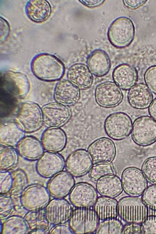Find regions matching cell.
Segmentation results:
<instances>
[{"label": "cell", "mask_w": 156, "mask_h": 234, "mask_svg": "<svg viewBox=\"0 0 156 234\" xmlns=\"http://www.w3.org/2000/svg\"><path fill=\"white\" fill-rule=\"evenodd\" d=\"M31 67L36 77L46 81L58 80L65 72L63 63L55 56L46 53L36 56L32 61Z\"/></svg>", "instance_id": "6da1fadb"}, {"label": "cell", "mask_w": 156, "mask_h": 234, "mask_svg": "<svg viewBox=\"0 0 156 234\" xmlns=\"http://www.w3.org/2000/svg\"><path fill=\"white\" fill-rule=\"evenodd\" d=\"M117 210L119 217L128 223L142 224L148 215L147 206L138 197L122 198L118 202Z\"/></svg>", "instance_id": "7a4b0ae2"}, {"label": "cell", "mask_w": 156, "mask_h": 234, "mask_svg": "<svg viewBox=\"0 0 156 234\" xmlns=\"http://www.w3.org/2000/svg\"><path fill=\"white\" fill-rule=\"evenodd\" d=\"M134 34V26L132 21L123 16L118 18L112 22L107 33L110 42L118 48L128 46L133 41Z\"/></svg>", "instance_id": "3957f363"}, {"label": "cell", "mask_w": 156, "mask_h": 234, "mask_svg": "<svg viewBox=\"0 0 156 234\" xmlns=\"http://www.w3.org/2000/svg\"><path fill=\"white\" fill-rule=\"evenodd\" d=\"M99 218L90 207H76L73 210L69 221V226L74 233H91L95 232Z\"/></svg>", "instance_id": "277c9868"}, {"label": "cell", "mask_w": 156, "mask_h": 234, "mask_svg": "<svg viewBox=\"0 0 156 234\" xmlns=\"http://www.w3.org/2000/svg\"><path fill=\"white\" fill-rule=\"evenodd\" d=\"M15 121L25 133L37 131L44 122L41 109L36 103L25 102L21 106Z\"/></svg>", "instance_id": "5b68a950"}, {"label": "cell", "mask_w": 156, "mask_h": 234, "mask_svg": "<svg viewBox=\"0 0 156 234\" xmlns=\"http://www.w3.org/2000/svg\"><path fill=\"white\" fill-rule=\"evenodd\" d=\"M50 195L47 189L39 184L27 186L20 194V203L24 208L29 211H37L45 208L50 201Z\"/></svg>", "instance_id": "8992f818"}, {"label": "cell", "mask_w": 156, "mask_h": 234, "mask_svg": "<svg viewBox=\"0 0 156 234\" xmlns=\"http://www.w3.org/2000/svg\"><path fill=\"white\" fill-rule=\"evenodd\" d=\"M131 137L137 145L143 147L156 142V121L148 116H143L134 121Z\"/></svg>", "instance_id": "52a82bcc"}, {"label": "cell", "mask_w": 156, "mask_h": 234, "mask_svg": "<svg viewBox=\"0 0 156 234\" xmlns=\"http://www.w3.org/2000/svg\"><path fill=\"white\" fill-rule=\"evenodd\" d=\"M133 124L130 117L121 112L112 113L104 122L105 131L111 138L120 140L128 136L131 132Z\"/></svg>", "instance_id": "ba28073f"}, {"label": "cell", "mask_w": 156, "mask_h": 234, "mask_svg": "<svg viewBox=\"0 0 156 234\" xmlns=\"http://www.w3.org/2000/svg\"><path fill=\"white\" fill-rule=\"evenodd\" d=\"M124 191L130 196L138 197L147 187L148 182L142 170L135 167L126 168L122 175Z\"/></svg>", "instance_id": "9c48e42d"}, {"label": "cell", "mask_w": 156, "mask_h": 234, "mask_svg": "<svg viewBox=\"0 0 156 234\" xmlns=\"http://www.w3.org/2000/svg\"><path fill=\"white\" fill-rule=\"evenodd\" d=\"M96 102L104 108L114 107L122 101L123 94L121 89L114 82L105 81L97 85L95 90Z\"/></svg>", "instance_id": "30bf717a"}, {"label": "cell", "mask_w": 156, "mask_h": 234, "mask_svg": "<svg viewBox=\"0 0 156 234\" xmlns=\"http://www.w3.org/2000/svg\"><path fill=\"white\" fill-rule=\"evenodd\" d=\"M73 210L69 203L64 198H54L44 208L45 215L48 224L55 226L69 221Z\"/></svg>", "instance_id": "8fae6325"}, {"label": "cell", "mask_w": 156, "mask_h": 234, "mask_svg": "<svg viewBox=\"0 0 156 234\" xmlns=\"http://www.w3.org/2000/svg\"><path fill=\"white\" fill-rule=\"evenodd\" d=\"M87 151L94 165L111 163L116 154L114 143L110 139L105 137L98 138L91 143Z\"/></svg>", "instance_id": "7c38bea8"}, {"label": "cell", "mask_w": 156, "mask_h": 234, "mask_svg": "<svg viewBox=\"0 0 156 234\" xmlns=\"http://www.w3.org/2000/svg\"><path fill=\"white\" fill-rule=\"evenodd\" d=\"M41 110L44 122L49 127L59 128L63 126L71 116L69 108L57 102L45 105Z\"/></svg>", "instance_id": "4fadbf2b"}, {"label": "cell", "mask_w": 156, "mask_h": 234, "mask_svg": "<svg viewBox=\"0 0 156 234\" xmlns=\"http://www.w3.org/2000/svg\"><path fill=\"white\" fill-rule=\"evenodd\" d=\"M93 164L88 151L83 149H79L68 156L65 162V167L66 171L73 176L80 177L86 174L91 169Z\"/></svg>", "instance_id": "5bb4252c"}, {"label": "cell", "mask_w": 156, "mask_h": 234, "mask_svg": "<svg viewBox=\"0 0 156 234\" xmlns=\"http://www.w3.org/2000/svg\"><path fill=\"white\" fill-rule=\"evenodd\" d=\"M97 191L91 184L80 182L74 186L69 194L72 204L76 207H91L98 197Z\"/></svg>", "instance_id": "9a60e30c"}, {"label": "cell", "mask_w": 156, "mask_h": 234, "mask_svg": "<svg viewBox=\"0 0 156 234\" xmlns=\"http://www.w3.org/2000/svg\"><path fill=\"white\" fill-rule=\"evenodd\" d=\"M65 162L63 157L57 153L46 151L37 160L36 171L41 177L51 178L62 171Z\"/></svg>", "instance_id": "2e32d148"}, {"label": "cell", "mask_w": 156, "mask_h": 234, "mask_svg": "<svg viewBox=\"0 0 156 234\" xmlns=\"http://www.w3.org/2000/svg\"><path fill=\"white\" fill-rule=\"evenodd\" d=\"M75 184L73 176L66 171H62L51 178L46 188L54 198L62 199L69 194Z\"/></svg>", "instance_id": "e0dca14e"}, {"label": "cell", "mask_w": 156, "mask_h": 234, "mask_svg": "<svg viewBox=\"0 0 156 234\" xmlns=\"http://www.w3.org/2000/svg\"><path fill=\"white\" fill-rule=\"evenodd\" d=\"M41 142L46 151L57 153L62 151L65 147L67 137L62 129L58 127H50L43 133Z\"/></svg>", "instance_id": "ac0fdd59"}, {"label": "cell", "mask_w": 156, "mask_h": 234, "mask_svg": "<svg viewBox=\"0 0 156 234\" xmlns=\"http://www.w3.org/2000/svg\"><path fill=\"white\" fill-rule=\"evenodd\" d=\"M80 89L68 80H63L56 86L54 98L56 101L65 105L76 104L80 97Z\"/></svg>", "instance_id": "d6986e66"}, {"label": "cell", "mask_w": 156, "mask_h": 234, "mask_svg": "<svg viewBox=\"0 0 156 234\" xmlns=\"http://www.w3.org/2000/svg\"><path fill=\"white\" fill-rule=\"evenodd\" d=\"M68 80L80 90H86L92 84L94 78L93 74L87 65L77 63L72 65L67 73Z\"/></svg>", "instance_id": "ffe728a7"}, {"label": "cell", "mask_w": 156, "mask_h": 234, "mask_svg": "<svg viewBox=\"0 0 156 234\" xmlns=\"http://www.w3.org/2000/svg\"><path fill=\"white\" fill-rule=\"evenodd\" d=\"M127 98L130 105L137 109H144L150 105L153 95L150 89L144 83L136 84L129 90Z\"/></svg>", "instance_id": "44dd1931"}, {"label": "cell", "mask_w": 156, "mask_h": 234, "mask_svg": "<svg viewBox=\"0 0 156 234\" xmlns=\"http://www.w3.org/2000/svg\"><path fill=\"white\" fill-rule=\"evenodd\" d=\"M112 77L114 82L121 89L127 90L136 84L138 74L136 69L133 66L122 64L114 69Z\"/></svg>", "instance_id": "7402d4cb"}, {"label": "cell", "mask_w": 156, "mask_h": 234, "mask_svg": "<svg viewBox=\"0 0 156 234\" xmlns=\"http://www.w3.org/2000/svg\"><path fill=\"white\" fill-rule=\"evenodd\" d=\"M19 155L30 161L38 160L44 153L41 142L36 138L30 136H24L16 146Z\"/></svg>", "instance_id": "603a6c76"}, {"label": "cell", "mask_w": 156, "mask_h": 234, "mask_svg": "<svg viewBox=\"0 0 156 234\" xmlns=\"http://www.w3.org/2000/svg\"><path fill=\"white\" fill-rule=\"evenodd\" d=\"M6 88L12 94L18 98L25 97L29 92L30 83L24 74L12 71H7L4 74Z\"/></svg>", "instance_id": "cb8c5ba5"}, {"label": "cell", "mask_w": 156, "mask_h": 234, "mask_svg": "<svg viewBox=\"0 0 156 234\" xmlns=\"http://www.w3.org/2000/svg\"><path fill=\"white\" fill-rule=\"evenodd\" d=\"M87 66L92 73L97 77H102L109 72L111 66L110 58L104 51L96 49L87 57Z\"/></svg>", "instance_id": "d4e9b609"}, {"label": "cell", "mask_w": 156, "mask_h": 234, "mask_svg": "<svg viewBox=\"0 0 156 234\" xmlns=\"http://www.w3.org/2000/svg\"><path fill=\"white\" fill-rule=\"evenodd\" d=\"M25 134V132L15 121L7 122L1 124L0 145L12 147L16 146L24 137Z\"/></svg>", "instance_id": "484cf974"}, {"label": "cell", "mask_w": 156, "mask_h": 234, "mask_svg": "<svg viewBox=\"0 0 156 234\" xmlns=\"http://www.w3.org/2000/svg\"><path fill=\"white\" fill-rule=\"evenodd\" d=\"M97 192L101 196L114 198L121 193L123 189L121 180L115 175H108L97 180Z\"/></svg>", "instance_id": "4316f807"}, {"label": "cell", "mask_w": 156, "mask_h": 234, "mask_svg": "<svg viewBox=\"0 0 156 234\" xmlns=\"http://www.w3.org/2000/svg\"><path fill=\"white\" fill-rule=\"evenodd\" d=\"M118 203L117 201L114 198L99 197L93 206L94 210L101 221L116 218L118 216Z\"/></svg>", "instance_id": "83f0119b"}, {"label": "cell", "mask_w": 156, "mask_h": 234, "mask_svg": "<svg viewBox=\"0 0 156 234\" xmlns=\"http://www.w3.org/2000/svg\"><path fill=\"white\" fill-rule=\"evenodd\" d=\"M51 10L50 4L44 0H30L25 7L27 16L36 22H42L47 20L50 16Z\"/></svg>", "instance_id": "f1b7e54d"}, {"label": "cell", "mask_w": 156, "mask_h": 234, "mask_svg": "<svg viewBox=\"0 0 156 234\" xmlns=\"http://www.w3.org/2000/svg\"><path fill=\"white\" fill-rule=\"evenodd\" d=\"M28 229V224L24 218L13 215L8 218L4 222L1 233L25 234Z\"/></svg>", "instance_id": "f546056e"}, {"label": "cell", "mask_w": 156, "mask_h": 234, "mask_svg": "<svg viewBox=\"0 0 156 234\" xmlns=\"http://www.w3.org/2000/svg\"><path fill=\"white\" fill-rule=\"evenodd\" d=\"M18 153L12 147L0 146V169L8 171L16 166L18 162Z\"/></svg>", "instance_id": "4dcf8cb0"}, {"label": "cell", "mask_w": 156, "mask_h": 234, "mask_svg": "<svg viewBox=\"0 0 156 234\" xmlns=\"http://www.w3.org/2000/svg\"><path fill=\"white\" fill-rule=\"evenodd\" d=\"M123 226L121 222L116 218L102 221L95 231L97 234H121Z\"/></svg>", "instance_id": "1f68e13d"}, {"label": "cell", "mask_w": 156, "mask_h": 234, "mask_svg": "<svg viewBox=\"0 0 156 234\" xmlns=\"http://www.w3.org/2000/svg\"><path fill=\"white\" fill-rule=\"evenodd\" d=\"M11 174L13 183L9 192L12 194L15 195L21 193L27 186L28 183L27 175L24 171L21 169H17L11 172Z\"/></svg>", "instance_id": "d6a6232c"}, {"label": "cell", "mask_w": 156, "mask_h": 234, "mask_svg": "<svg viewBox=\"0 0 156 234\" xmlns=\"http://www.w3.org/2000/svg\"><path fill=\"white\" fill-rule=\"evenodd\" d=\"M116 170L112 163H99L92 166L90 172L91 178L95 179L104 176L116 174Z\"/></svg>", "instance_id": "836d02e7"}, {"label": "cell", "mask_w": 156, "mask_h": 234, "mask_svg": "<svg viewBox=\"0 0 156 234\" xmlns=\"http://www.w3.org/2000/svg\"><path fill=\"white\" fill-rule=\"evenodd\" d=\"M141 169L147 181L156 184V156L146 159L143 163Z\"/></svg>", "instance_id": "e575fe53"}, {"label": "cell", "mask_w": 156, "mask_h": 234, "mask_svg": "<svg viewBox=\"0 0 156 234\" xmlns=\"http://www.w3.org/2000/svg\"><path fill=\"white\" fill-rule=\"evenodd\" d=\"M148 206V215L141 224L143 234H156V207Z\"/></svg>", "instance_id": "d590c367"}, {"label": "cell", "mask_w": 156, "mask_h": 234, "mask_svg": "<svg viewBox=\"0 0 156 234\" xmlns=\"http://www.w3.org/2000/svg\"><path fill=\"white\" fill-rule=\"evenodd\" d=\"M141 199L147 206L156 207V184L147 186L142 194Z\"/></svg>", "instance_id": "8d00e7d4"}, {"label": "cell", "mask_w": 156, "mask_h": 234, "mask_svg": "<svg viewBox=\"0 0 156 234\" xmlns=\"http://www.w3.org/2000/svg\"><path fill=\"white\" fill-rule=\"evenodd\" d=\"M0 180L1 194L3 195L9 192L13 183L11 173L8 171H1Z\"/></svg>", "instance_id": "74e56055"}, {"label": "cell", "mask_w": 156, "mask_h": 234, "mask_svg": "<svg viewBox=\"0 0 156 234\" xmlns=\"http://www.w3.org/2000/svg\"><path fill=\"white\" fill-rule=\"evenodd\" d=\"M144 80L149 89L156 94V66H151L146 70Z\"/></svg>", "instance_id": "f35d334b"}, {"label": "cell", "mask_w": 156, "mask_h": 234, "mask_svg": "<svg viewBox=\"0 0 156 234\" xmlns=\"http://www.w3.org/2000/svg\"><path fill=\"white\" fill-rule=\"evenodd\" d=\"M12 202L9 197L2 196L0 197V215L2 217L7 216L13 208Z\"/></svg>", "instance_id": "ab89813d"}, {"label": "cell", "mask_w": 156, "mask_h": 234, "mask_svg": "<svg viewBox=\"0 0 156 234\" xmlns=\"http://www.w3.org/2000/svg\"><path fill=\"white\" fill-rule=\"evenodd\" d=\"M142 233L141 224L128 223L123 227L121 234Z\"/></svg>", "instance_id": "60d3db41"}, {"label": "cell", "mask_w": 156, "mask_h": 234, "mask_svg": "<svg viewBox=\"0 0 156 234\" xmlns=\"http://www.w3.org/2000/svg\"><path fill=\"white\" fill-rule=\"evenodd\" d=\"M62 224L55 225L51 229V234H73L74 233L69 227Z\"/></svg>", "instance_id": "b9f144b4"}, {"label": "cell", "mask_w": 156, "mask_h": 234, "mask_svg": "<svg viewBox=\"0 0 156 234\" xmlns=\"http://www.w3.org/2000/svg\"><path fill=\"white\" fill-rule=\"evenodd\" d=\"M147 1L146 0H124L125 5L131 9H136L141 6Z\"/></svg>", "instance_id": "7bdbcfd3"}, {"label": "cell", "mask_w": 156, "mask_h": 234, "mask_svg": "<svg viewBox=\"0 0 156 234\" xmlns=\"http://www.w3.org/2000/svg\"><path fill=\"white\" fill-rule=\"evenodd\" d=\"M105 1L104 0L80 1L84 5L90 8H93L100 5L103 4Z\"/></svg>", "instance_id": "ee69618b"}, {"label": "cell", "mask_w": 156, "mask_h": 234, "mask_svg": "<svg viewBox=\"0 0 156 234\" xmlns=\"http://www.w3.org/2000/svg\"><path fill=\"white\" fill-rule=\"evenodd\" d=\"M148 112L151 117L156 121V98L153 100L149 106Z\"/></svg>", "instance_id": "f6af8a7d"}, {"label": "cell", "mask_w": 156, "mask_h": 234, "mask_svg": "<svg viewBox=\"0 0 156 234\" xmlns=\"http://www.w3.org/2000/svg\"><path fill=\"white\" fill-rule=\"evenodd\" d=\"M30 232H31L29 233L33 234H43L45 233V232H44L43 229H34Z\"/></svg>", "instance_id": "bcb514c9"}]
</instances>
